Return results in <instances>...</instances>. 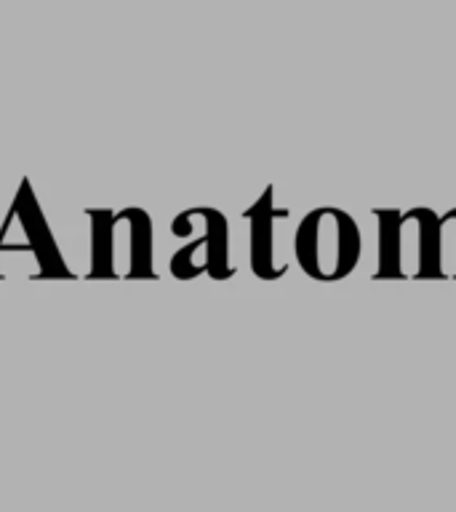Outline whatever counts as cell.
<instances>
[{
	"label": "cell",
	"mask_w": 456,
	"mask_h": 512,
	"mask_svg": "<svg viewBox=\"0 0 456 512\" xmlns=\"http://www.w3.org/2000/svg\"><path fill=\"white\" fill-rule=\"evenodd\" d=\"M11 211L16 214L19 224L24 227V235L30 240L32 254H35V262H38V278L51 280V278H64L72 280V270L64 264L62 254H59V246H56L54 235L48 230L46 216H43V208H40L35 192H32L30 182L24 179L19 192H16L14 206Z\"/></svg>",
	"instance_id": "obj_5"
},
{
	"label": "cell",
	"mask_w": 456,
	"mask_h": 512,
	"mask_svg": "<svg viewBox=\"0 0 456 512\" xmlns=\"http://www.w3.org/2000/svg\"><path fill=\"white\" fill-rule=\"evenodd\" d=\"M206 232L192 240L171 259V272L179 280H192L198 275H211L214 280H227L235 275V267L227 262V219L216 208H198Z\"/></svg>",
	"instance_id": "obj_4"
},
{
	"label": "cell",
	"mask_w": 456,
	"mask_h": 512,
	"mask_svg": "<svg viewBox=\"0 0 456 512\" xmlns=\"http://www.w3.org/2000/svg\"><path fill=\"white\" fill-rule=\"evenodd\" d=\"M435 278H456V208L440 216L435 227Z\"/></svg>",
	"instance_id": "obj_7"
},
{
	"label": "cell",
	"mask_w": 456,
	"mask_h": 512,
	"mask_svg": "<svg viewBox=\"0 0 456 512\" xmlns=\"http://www.w3.org/2000/svg\"><path fill=\"white\" fill-rule=\"evenodd\" d=\"M379 270L374 278L403 280L406 264L414 262L411 278H435V227L430 208H411L406 214L379 208Z\"/></svg>",
	"instance_id": "obj_3"
},
{
	"label": "cell",
	"mask_w": 456,
	"mask_h": 512,
	"mask_svg": "<svg viewBox=\"0 0 456 512\" xmlns=\"http://www.w3.org/2000/svg\"><path fill=\"white\" fill-rule=\"evenodd\" d=\"M296 259L310 278L323 283L347 278L360 259V232L355 219L344 214L342 208H315L296 230Z\"/></svg>",
	"instance_id": "obj_1"
},
{
	"label": "cell",
	"mask_w": 456,
	"mask_h": 512,
	"mask_svg": "<svg viewBox=\"0 0 456 512\" xmlns=\"http://www.w3.org/2000/svg\"><path fill=\"white\" fill-rule=\"evenodd\" d=\"M251 222V270L256 278L262 280H278L280 275H286V264H275V219L288 216L286 208L272 206V187L264 190V195L256 200L254 206L246 208L243 214Z\"/></svg>",
	"instance_id": "obj_6"
},
{
	"label": "cell",
	"mask_w": 456,
	"mask_h": 512,
	"mask_svg": "<svg viewBox=\"0 0 456 512\" xmlns=\"http://www.w3.org/2000/svg\"><path fill=\"white\" fill-rule=\"evenodd\" d=\"M126 211V238L120 235V219L115 211L91 208V270L88 278H118L120 251H126V278H155L152 270V222L142 208Z\"/></svg>",
	"instance_id": "obj_2"
}]
</instances>
